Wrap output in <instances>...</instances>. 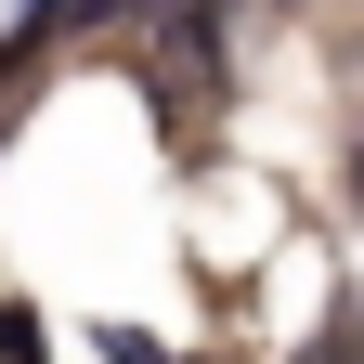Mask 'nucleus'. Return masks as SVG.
<instances>
[{
  "mask_svg": "<svg viewBox=\"0 0 364 364\" xmlns=\"http://www.w3.org/2000/svg\"><path fill=\"white\" fill-rule=\"evenodd\" d=\"M156 39H169L182 65H208V53H221V0H169V14H156Z\"/></svg>",
  "mask_w": 364,
  "mask_h": 364,
  "instance_id": "f257e3e1",
  "label": "nucleus"
},
{
  "mask_svg": "<svg viewBox=\"0 0 364 364\" xmlns=\"http://www.w3.org/2000/svg\"><path fill=\"white\" fill-rule=\"evenodd\" d=\"M0 364H39V312L26 299H0Z\"/></svg>",
  "mask_w": 364,
  "mask_h": 364,
  "instance_id": "f03ea898",
  "label": "nucleus"
},
{
  "mask_svg": "<svg viewBox=\"0 0 364 364\" xmlns=\"http://www.w3.org/2000/svg\"><path fill=\"white\" fill-rule=\"evenodd\" d=\"M351 182H364V169H351Z\"/></svg>",
  "mask_w": 364,
  "mask_h": 364,
  "instance_id": "7ed1b4c3",
  "label": "nucleus"
}]
</instances>
